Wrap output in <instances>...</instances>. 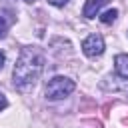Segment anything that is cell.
Listing matches in <instances>:
<instances>
[{"label":"cell","instance_id":"6da1fadb","mask_svg":"<svg viewBox=\"0 0 128 128\" xmlns=\"http://www.w3.org/2000/svg\"><path fill=\"white\" fill-rule=\"evenodd\" d=\"M42 70H44V56L34 48H24L14 64V72H12L14 88H18L20 92L32 90Z\"/></svg>","mask_w":128,"mask_h":128},{"label":"cell","instance_id":"277c9868","mask_svg":"<svg viewBox=\"0 0 128 128\" xmlns=\"http://www.w3.org/2000/svg\"><path fill=\"white\" fill-rule=\"evenodd\" d=\"M102 88L106 90H122V92H128V78H122V76H108L104 82H102Z\"/></svg>","mask_w":128,"mask_h":128},{"label":"cell","instance_id":"5b68a950","mask_svg":"<svg viewBox=\"0 0 128 128\" xmlns=\"http://www.w3.org/2000/svg\"><path fill=\"white\" fill-rule=\"evenodd\" d=\"M106 4H108V0H86V4L82 8V16L84 18H94L100 12V8L106 6Z\"/></svg>","mask_w":128,"mask_h":128},{"label":"cell","instance_id":"9c48e42d","mask_svg":"<svg viewBox=\"0 0 128 128\" xmlns=\"http://www.w3.org/2000/svg\"><path fill=\"white\" fill-rule=\"evenodd\" d=\"M52 6H58V8H62L64 4H68V0H48Z\"/></svg>","mask_w":128,"mask_h":128},{"label":"cell","instance_id":"ba28073f","mask_svg":"<svg viewBox=\"0 0 128 128\" xmlns=\"http://www.w3.org/2000/svg\"><path fill=\"white\" fill-rule=\"evenodd\" d=\"M6 106H8V100H6V96H4L2 92H0V112H2V110H4Z\"/></svg>","mask_w":128,"mask_h":128},{"label":"cell","instance_id":"52a82bcc","mask_svg":"<svg viewBox=\"0 0 128 128\" xmlns=\"http://www.w3.org/2000/svg\"><path fill=\"white\" fill-rule=\"evenodd\" d=\"M116 16H118V10H116V8L106 10V12L100 16V22H102V24H112V22L116 20Z\"/></svg>","mask_w":128,"mask_h":128},{"label":"cell","instance_id":"30bf717a","mask_svg":"<svg viewBox=\"0 0 128 128\" xmlns=\"http://www.w3.org/2000/svg\"><path fill=\"white\" fill-rule=\"evenodd\" d=\"M4 62H6V54L0 50V70H2V66H4Z\"/></svg>","mask_w":128,"mask_h":128},{"label":"cell","instance_id":"3957f363","mask_svg":"<svg viewBox=\"0 0 128 128\" xmlns=\"http://www.w3.org/2000/svg\"><path fill=\"white\" fill-rule=\"evenodd\" d=\"M104 38L100 36V34H90V36H86V40L82 42V52L88 56V58H96V56H100L102 52H104Z\"/></svg>","mask_w":128,"mask_h":128},{"label":"cell","instance_id":"8992f818","mask_svg":"<svg viewBox=\"0 0 128 128\" xmlns=\"http://www.w3.org/2000/svg\"><path fill=\"white\" fill-rule=\"evenodd\" d=\"M114 68H116L118 76L128 78V54H118L114 58Z\"/></svg>","mask_w":128,"mask_h":128},{"label":"cell","instance_id":"7a4b0ae2","mask_svg":"<svg viewBox=\"0 0 128 128\" xmlns=\"http://www.w3.org/2000/svg\"><path fill=\"white\" fill-rule=\"evenodd\" d=\"M74 88H76L74 80H70L66 76H54L46 84V98L48 100H62L68 94H72Z\"/></svg>","mask_w":128,"mask_h":128},{"label":"cell","instance_id":"8fae6325","mask_svg":"<svg viewBox=\"0 0 128 128\" xmlns=\"http://www.w3.org/2000/svg\"><path fill=\"white\" fill-rule=\"evenodd\" d=\"M24 2H34V0H24Z\"/></svg>","mask_w":128,"mask_h":128}]
</instances>
